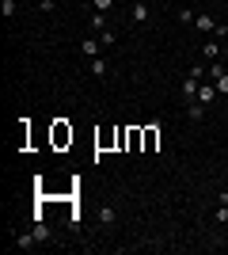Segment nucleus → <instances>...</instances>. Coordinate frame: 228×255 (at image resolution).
Returning <instances> with one entry per match:
<instances>
[{
    "instance_id": "obj_1",
    "label": "nucleus",
    "mask_w": 228,
    "mask_h": 255,
    "mask_svg": "<svg viewBox=\"0 0 228 255\" xmlns=\"http://www.w3.org/2000/svg\"><path fill=\"white\" fill-rule=\"evenodd\" d=\"M209 80H213V84H217V92H221V96H228V69H225V65H209Z\"/></svg>"
},
{
    "instance_id": "obj_2",
    "label": "nucleus",
    "mask_w": 228,
    "mask_h": 255,
    "mask_svg": "<svg viewBox=\"0 0 228 255\" xmlns=\"http://www.w3.org/2000/svg\"><path fill=\"white\" fill-rule=\"evenodd\" d=\"M221 96V92H217V84H213V80H209V84H202V88H198V103H213V99H217Z\"/></svg>"
},
{
    "instance_id": "obj_3",
    "label": "nucleus",
    "mask_w": 228,
    "mask_h": 255,
    "mask_svg": "<svg viewBox=\"0 0 228 255\" xmlns=\"http://www.w3.org/2000/svg\"><path fill=\"white\" fill-rule=\"evenodd\" d=\"M190 27H198V31H217V19H213V15H206V11H198Z\"/></svg>"
},
{
    "instance_id": "obj_4",
    "label": "nucleus",
    "mask_w": 228,
    "mask_h": 255,
    "mask_svg": "<svg viewBox=\"0 0 228 255\" xmlns=\"http://www.w3.org/2000/svg\"><path fill=\"white\" fill-rule=\"evenodd\" d=\"M186 115H190V122H202V118H206V103L190 99V103H186Z\"/></svg>"
},
{
    "instance_id": "obj_5",
    "label": "nucleus",
    "mask_w": 228,
    "mask_h": 255,
    "mask_svg": "<svg viewBox=\"0 0 228 255\" xmlns=\"http://www.w3.org/2000/svg\"><path fill=\"white\" fill-rule=\"evenodd\" d=\"M198 88H202V80H194V76H186V80H183V96H186V103H190V99H198Z\"/></svg>"
},
{
    "instance_id": "obj_6",
    "label": "nucleus",
    "mask_w": 228,
    "mask_h": 255,
    "mask_svg": "<svg viewBox=\"0 0 228 255\" xmlns=\"http://www.w3.org/2000/svg\"><path fill=\"white\" fill-rule=\"evenodd\" d=\"M133 23H149V4L145 0H133Z\"/></svg>"
},
{
    "instance_id": "obj_7",
    "label": "nucleus",
    "mask_w": 228,
    "mask_h": 255,
    "mask_svg": "<svg viewBox=\"0 0 228 255\" xmlns=\"http://www.w3.org/2000/svg\"><path fill=\"white\" fill-rule=\"evenodd\" d=\"M80 50H84V57H99V38H91V34H87L84 42H80Z\"/></svg>"
},
{
    "instance_id": "obj_8",
    "label": "nucleus",
    "mask_w": 228,
    "mask_h": 255,
    "mask_svg": "<svg viewBox=\"0 0 228 255\" xmlns=\"http://www.w3.org/2000/svg\"><path fill=\"white\" fill-rule=\"evenodd\" d=\"M34 244H38L34 229H31V233H23V236H15V248H23V252H27V248H34Z\"/></svg>"
},
{
    "instance_id": "obj_9",
    "label": "nucleus",
    "mask_w": 228,
    "mask_h": 255,
    "mask_svg": "<svg viewBox=\"0 0 228 255\" xmlns=\"http://www.w3.org/2000/svg\"><path fill=\"white\" fill-rule=\"evenodd\" d=\"M99 221H103V225H114V221H118L114 206H99Z\"/></svg>"
},
{
    "instance_id": "obj_10",
    "label": "nucleus",
    "mask_w": 228,
    "mask_h": 255,
    "mask_svg": "<svg viewBox=\"0 0 228 255\" xmlns=\"http://www.w3.org/2000/svg\"><path fill=\"white\" fill-rule=\"evenodd\" d=\"M91 76H99V80L107 76V61L103 57H91Z\"/></svg>"
},
{
    "instance_id": "obj_11",
    "label": "nucleus",
    "mask_w": 228,
    "mask_h": 255,
    "mask_svg": "<svg viewBox=\"0 0 228 255\" xmlns=\"http://www.w3.org/2000/svg\"><path fill=\"white\" fill-rule=\"evenodd\" d=\"M91 31H107V11H95V15H91Z\"/></svg>"
},
{
    "instance_id": "obj_12",
    "label": "nucleus",
    "mask_w": 228,
    "mask_h": 255,
    "mask_svg": "<svg viewBox=\"0 0 228 255\" xmlns=\"http://www.w3.org/2000/svg\"><path fill=\"white\" fill-rule=\"evenodd\" d=\"M99 42H103V46H114V42H118V34L107 27V31H99Z\"/></svg>"
},
{
    "instance_id": "obj_13",
    "label": "nucleus",
    "mask_w": 228,
    "mask_h": 255,
    "mask_svg": "<svg viewBox=\"0 0 228 255\" xmlns=\"http://www.w3.org/2000/svg\"><path fill=\"white\" fill-rule=\"evenodd\" d=\"M34 236H38V244H46V240H50V229L38 221V225H34Z\"/></svg>"
},
{
    "instance_id": "obj_14",
    "label": "nucleus",
    "mask_w": 228,
    "mask_h": 255,
    "mask_svg": "<svg viewBox=\"0 0 228 255\" xmlns=\"http://www.w3.org/2000/svg\"><path fill=\"white\" fill-rule=\"evenodd\" d=\"M202 53H206V57H221V42H206V50H202Z\"/></svg>"
},
{
    "instance_id": "obj_15",
    "label": "nucleus",
    "mask_w": 228,
    "mask_h": 255,
    "mask_svg": "<svg viewBox=\"0 0 228 255\" xmlns=\"http://www.w3.org/2000/svg\"><path fill=\"white\" fill-rule=\"evenodd\" d=\"M213 217H217V225H228V206H217V213H213Z\"/></svg>"
},
{
    "instance_id": "obj_16",
    "label": "nucleus",
    "mask_w": 228,
    "mask_h": 255,
    "mask_svg": "<svg viewBox=\"0 0 228 255\" xmlns=\"http://www.w3.org/2000/svg\"><path fill=\"white\" fill-rule=\"evenodd\" d=\"M0 11H4V15L11 19V15H15V0H4V4H0Z\"/></svg>"
},
{
    "instance_id": "obj_17",
    "label": "nucleus",
    "mask_w": 228,
    "mask_h": 255,
    "mask_svg": "<svg viewBox=\"0 0 228 255\" xmlns=\"http://www.w3.org/2000/svg\"><path fill=\"white\" fill-rule=\"evenodd\" d=\"M91 4H95V11H110V4H114V0H91Z\"/></svg>"
},
{
    "instance_id": "obj_18",
    "label": "nucleus",
    "mask_w": 228,
    "mask_h": 255,
    "mask_svg": "<svg viewBox=\"0 0 228 255\" xmlns=\"http://www.w3.org/2000/svg\"><path fill=\"white\" fill-rule=\"evenodd\" d=\"M213 34H217V42H225V38H228V27H225V23H217V31H213Z\"/></svg>"
},
{
    "instance_id": "obj_19",
    "label": "nucleus",
    "mask_w": 228,
    "mask_h": 255,
    "mask_svg": "<svg viewBox=\"0 0 228 255\" xmlns=\"http://www.w3.org/2000/svg\"><path fill=\"white\" fill-rule=\"evenodd\" d=\"M217 206H228V191H221V198H217Z\"/></svg>"
},
{
    "instance_id": "obj_20",
    "label": "nucleus",
    "mask_w": 228,
    "mask_h": 255,
    "mask_svg": "<svg viewBox=\"0 0 228 255\" xmlns=\"http://www.w3.org/2000/svg\"><path fill=\"white\" fill-rule=\"evenodd\" d=\"M225 53H228V38H225Z\"/></svg>"
}]
</instances>
